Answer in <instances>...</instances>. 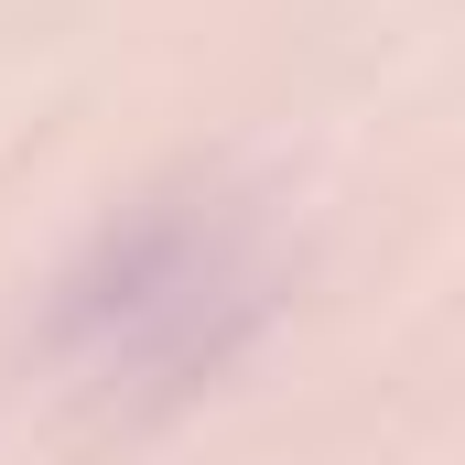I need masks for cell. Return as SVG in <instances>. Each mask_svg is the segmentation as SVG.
I'll return each mask as SVG.
<instances>
[{
  "instance_id": "cell-1",
  "label": "cell",
  "mask_w": 465,
  "mask_h": 465,
  "mask_svg": "<svg viewBox=\"0 0 465 465\" xmlns=\"http://www.w3.org/2000/svg\"><path fill=\"white\" fill-rule=\"evenodd\" d=\"M271 314V271L238 217L206 206H152L87 249V271L54 303V357L87 368L98 390H195L217 379L249 325Z\"/></svg>"
}]
</instances>
